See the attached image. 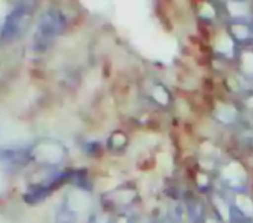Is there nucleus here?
I'll return each mask as SVG.
<instances>
[{"mask_svg":"<svg viewBox=\"0 0 253 223\" xmlns=\"http://www.w3.org/2000/svg\"><path fill=\"white\" fill-rule=\"evenodd\" d=\"M28 8L25 5H20L14 8L5 18V23L0 31V46L5 47L12 44L25 31L28 25Z\"/></svg>","mask_w":253,"mask_h":223,"instance_id":"obj_1","label":"nucleus"},{"mask_svg":"<svg viewBox=\"0 0 253 223\" xmlns=\"http://www.w3.org/2000/svg\"><path fill=\"white\" fill-rule=\"evenodd\" d=\"M62 17L59 14L55 12H49L45 14L40 23V29H38V38H42V41L45 38H49L52 35H55L58 31L62 29Z\"/></svg>","mask_w":253,"mask_h":223,"instance_id":"obj_2","label":"nucleus"},{"mask_svg":"<svg viewBox=\"0 0 253 223\" xmlns=\"http://www.w3.org/2000/svg\"><path fill=\"white\" fill-rule=\"evenodd\" d=\"M52 191H53V188L47 182H44V184H40V185L31 188L25 194V200H26L28 204H31V205H35V204L41 202V200H44Z\"/></svg>","mask_w":253,"mask_h":223,"instance_id":"obj_3","label":"nucleus"},{"mask_svg":"<svg viewBox=\"0 0 253 223\" xmlns=\"http://www.w3.org/2000/svg\"><path fill=\"white\" fill-rule=\"evenodd\" d=\"M29 155H26L21 150H2L0 152V160L2 161H11V163H18V160H28Z\"/></svg>","mask_w":253,"mask_h":223,"instance_id":"obj_4","label":"nucleus"},{"mask_svg":"<svg viewBox=\"0 0 253 223\" xmlns=\"http://www.w3.org/2000/svg\"><path fill=\"white\" fill-rule=\"evenodd\" d=\"M188 216L191 223H200L202 220V210L197 202H190L188 204Z\"/></svg>","mask_w":253,"mask_h":223,"instance_id":"obj_5","label":"nucleus"},{"mask_svg":"<svg viewBox=\"0 0 253 223\" xmlns=\"http://www.w3.org/2000/svg\"><path fill=\"white\" fill-rule=\"evenodd\" d=\"M129 223H133V222H129Z\"/></svg>","mask_w":253,"mask_h":223,"instance_id":"obj_6","label":"nucleus"}]
</instances>
